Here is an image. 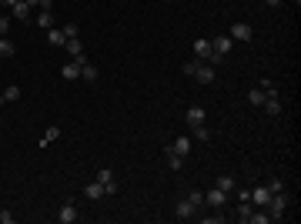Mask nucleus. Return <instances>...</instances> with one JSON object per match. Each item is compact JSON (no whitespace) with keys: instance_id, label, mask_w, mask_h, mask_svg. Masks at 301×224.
<instances>
[{"instance_id":"nucleus-8","label":"nucleus","mask_w":301,"mask_h":224,"mask_svg":"<svg viewBox=\"0 0 301 224\" xmlns=\"http://www.w3.org/2000/svg\"><path fill=\"white\" fill-rule=\"evenodd\" d=\"M227 37H231V40H241V44H248V40L254 37V30H251L248 24H234V27L227 30Z\"/></svg>"},{"instance_id":"nucleus-33","label":"nucleus","mask_w":301,"mask_h":224,"mask_svg":"<svg viewBox=\"0 0 301 224\" xmlns=\"http://www.w3.org/2000/svg\"><path fill=\"white\" fill-rule=\"evenodd\" d=\"M57 137H60V131H57V127H50V131L44 134V141H40V144H50V141H57Z\"/></svg>"},{"instance_id":"nucleus-38","label":"nucleus","mask_w":301,"mask_h":224,"mask_svg":"<svg viewBox=\"0 0 301 224\" xmlns=\"http://www.w3.org/2000/svg\"><path fill=\"white\" fill-rule=\"evenodd\" d=\"M0 3H3V7H14V3H17V0H0Z\"/></svg>"},{"instance_id":"nucleus-2","label":"nucleus","mask_w":301,"mask_h":224,"mask_svg":"<svg viewBox=\"0 0 301 224\" xmlns=\"http://www.w3.org/2000/svg\"><path fill=\"white\" fill-rule=\"evenodd\" d=\"M231 47H234V40L227 37V34H221V37L211 40V50H214V64L218 60H225V54H231Z\"/></svg>"},{"instance_id":"nucleus-26","label":"nucleus","mask_w":301,"mask_h":224,"mask_svg":"<svg viewBox=\"0 0 301 224\" xmlns=\"http://www.w3.org/2000/svg\"><path fill=\"white\" fill-rule=\"evenodd\" d=\"M248 100H251L254 107H261V104H264V91H261V87H254V91L248 94Z\"/></svg>"},{"instance_id":"nucleus-37","label":"nucleus","mask_w":301,"mask_h":224,"mask_svg":"<svg viewBox=\"0 0 301 224\" xmlns=\"http://www.w3.org/2000/svg\"><path fill=\"white\" fill-rule=\"evenodd\" d=\"M37 7L40 10H54V0H37Z\"/></svg>"},{"instance_id":"nucleus-3","label":"nucleus","mask_w":301,"mask_h":224,"mask_svg":"<svg viewBox=\"0 0 301 224\" xmlns=\"http://www.w3.org/2000/svg\"><path fill=\"white\" fill-rule=\"evenodd\" d=\"M194 57H198V60H207V64H214V50H211V40H204V37H198V40H194Z\"/></svg>"},{"instance_id":"nucleus-4","label":"nucleus","mask_w":301,"mask_h":224,"mask_svg":"<svg viewBox=\"0 0 301 224\" xmlns=\"http://www.w3.org/2000/svg\"><path fill=\"white\" fill-rule=\"evenodd\" d=\"M194 80H198V84H211V80H214V64H207V60H198Z\"/></svg>"},{"instance_id":"nucleus-31","label":"nucleus","mask_w":301,"mask_h":224,"mask_svg":"<svg viewBox=\"0 0 301 224\" xmlns=\"http://www.w3.org/2000/svg\"><path fill=\"white\" fill-rule=\"evenodd\" d=\"M268 191H271V194H278V191H284V181H281V177H275V181H268Z\"/></svg>"},{"instance_id":"nucleus-29","label":"nucleus","mask_w":301,"mask_h":224,"mask_svg":"<svg viewBox=\"0 0 301 224\" xmlns=\"http://www.w3.org/2000/svg\"><path fill=\"white\" fill-rule=\"evenodd\" d=\"M191 131H194V137H198V141H207V137H211V131H207L204 124H198V127H191Z\"/></svg>"},{"instance_id":"nucleus-16","label":"nucleus","mask_w":301,"mask_h":224,"mask_svg":"<svg viewBox=\"0 0 301 224\" xmlns=\"http://www.w3.org/2000/svg\"><path fill=\"white\" fill-rule=\"evenodd\" d=\"M14 100H20V87H17V84H10L7 91L0 94V104H14Z\"/></svg>"},{"instance_id":"nucleus-27","label":"nucleus","mask_w":301,"mask_h":224,"mask_svg":"<svg viewBox=\"0 0 301 224\" xmlns=\"http://www.w3.org/2000/svg\"><path fill=\"white\" fill-rule=\"evenodd\" d=\"M258 87H261V91H264V97H278V87H275L271 80H261Z\"/></svg>"},{"instance_id":"nucleus-14","label":"nucleus","mask_w":301,"mask_h":224,"mask_svg":"<svg viewBox=\"0 0 301 224\" xmlns=\"http://www.w3.org/2000/svg\"><path fill=\"white\" fill-rule=\"evenodd\" d=\"M47 40H50V47H64V44H67V37H64L60 27H50V30H47Z\"/></svg>"},{"instance_id":"nucleus-34","label":"nucleus","mask_w":301,"mask_h":224,"mask_svg":"<svg viewBox=\"0 0 301 224\" xmlns=\"http://www.w3.org/2000/svg\"><path fill=\"white\" fill-rule=\"evenodd\" d=\"M7 30H10V17L3 14V17H0V37H7Z\"/></svg>"},{"instance_id":"nucleus-24","label":"nucleus","mask_w":301,"mask_h":224,"mask_svg":"<svg viewBox=\"0 0 301 224\" xmlns=\"http://www.w3.org/2000/svg\"><path fill=\"white\" fill-rule=\"evenodd\" d=\"M251 211H254L251 201H241V204H238V221H248V218H251Z\"/></svg>"},{"instance_id":"nucleus-35","label":"nucleus","mask_w":301,"mask_h":224,"mask_svg":"<svg viewBox=\"0 0 301 224\" xmlns=\"http://www.w3.org/2000/svg\"><path fill=\"white\" fill-rule=\"evenodd\" d=\"M194 71H198V57H194V60H188V64H184V74H188V77H194Z\"/></svg>"},{"instance_id":"nucleus-10","label":"nucleus","mask_w":301,"mask_h":224,"mask_svg":"<svg viewBox=\"0 0 301 224\" xmlns=\"http://www.w3.org/2000/svg\"><path fill=\"white\" fill-rule=\"evenodd\" d=\"M225 201H227V194H225V191H218V187H211V191L204 194V204H211L214 211H221V207H225Z\"/></svg>"},{"instance_id":"nucleus-20","label":"nucleus","mask_w":301,"mask_h":224,"mask_svg":"<svg viewBox=\"0 0 301 224\" xmlns=\"http://www.w3.org/2000/svg\"><path fill=\"white\" fill-rule=\"evenodd\" d=\"M34 20H37V27H47V30H50V27H54V10H40Z\"/></svg>"},{"instance_id":"nucleus-39","label":"nucleus","mask_w":301,"mask_h":224,"mask_svg":"<svg viewBox=\"0 0 301 224\" xmlns=\"http://www.w3.org/2000/svg\"><path fill=\"white\" fill-rule=\"evenodd\" d=\"M264 3H268V7H278V3H281V0H264Z\"/></svg>"},{"instance_id":"nucleus-9","label":"nucleus","mask_w":301,"mask_h":224,"mask_svg":"<svg viewBox=\"0 0 301 224\" xmlns=\"http://www.w3.org/2000/svg\"><path fill=\"white\" fill-rule=\"evenodd\" d=\"M64 50H67V54L74 57L77 64H87V54H84V47H80V40H77V37H71V40H67V44H64Z\"/></svg>"},{"instance_id":"nucleus-19","label":"nucleus","mask_w":301,"mask_h":224,"mask_svg":"<svg viewBox=\"0 0 301 224\" xmlns=\"http://www.w3.org/2000/svg\"><path fill=\"white\" fill-rule=\"evenodd\" d=\"M80 67H84V64H77V60H71V64H64V71H60V74L67 77V80H77V77H80Z\"/></svg>"},{"instance_id":"nucleus-30","label":"nucleus","mask_w":301,"mask_h":224,"mask_svg":"<svg viewBox=\"0 0 301 224\" xmlns=\"http://www.w3.org/2000/svg\"><path fill=\"white\" fill-rule=\"evenodd\" d=\"M248 221H251V224H268L271 218H268V211H261V214H254V211H251V218H248Z\"/></svg>"},{"instance_id":"nucleus-1","label":"nucleus","mask_w":301,"mask_h":224,"mask_svg":"<svg viewBox=\"0 0 301 224\" xmlns=\"http://www.w3.org/2000/svg\"><path fill=\"white\" fill-rule=\"evenodd\" d=\"M264 211H268V218H271V221H281L284 211H288V194H284V191L271 194V198H268V204H264Z\"/></svg>"},{"instance_id":"nucleus-25","label":"nucleus","mask_w":301,"mask_h":224,"mask_svg":"<svg viewBox=\"0 0 301 224\" xmlns=\"http://www.w3.org/2000/svg\"><path fill=\"white\" fill-rule=\"evenodd\" d=\"M188 201L201 211V207H204V194H201V191H188Z\"/></svg>"},{"instance_id":"nucleus-17","label":"nucleus","mask_w":301,"mask_h":224,"mask_svg":"<svg viewBox=\"0 0 301 224\" xmlns=\"http://www.w3.org/2000/svg\"><path fill=\"white\" fill-rule=\"evenodd\" d=\"M188 124H191V127L204 124V107H188Z\"/></svg>"},{"instance_id":"nucleus-21","label":"nucleus","mask_w":301,"mask_h":224,"mask_svg":"<svg viewBox=\"0 0 301 224\" xmlns=\"http://www.w3.org/2000/svg\"><path fill=\"white\" fill-rule=\"evenodd\" d=\"M14 54H17L14 40H10V37H0V57H14Z\"/></svg>"},{"instance_id":"nucleus-7","label":"nucleus","mask_w":301,"mask_h":224,"mask_svg":"<svg viewBox=\"0 0 301 224\" xmlns=\"http://www.w3.org/2000/svg\"><path fill=\"white\" fill-rule=\"evenodd\" d=\"M248 198H251V204H254V207H264V204H268V198H271V191H268V184L251 187V191H248Z\"/></svg>"},{"instance_id":"nucleus-32","label":"nucleus","mask_w":301,"mask_h":224,"mask_svg":"<svg viewBox=\"0 0 301 224\" xmlns=\"http://www.w3.org/2000/svg\"><path fill=\"white\" fill-rule=\"evenodd\" d=\"M60 30H64V37H67V40H71V37H77V24H64Z\"/></svg>"},{"instance_id":"nucleus-12","label":"nucleus","mask_w":301,"mask_h":224,"mask_svg":"<svg viewBox=\"0 0 301 224\" xmlns=\"http://www.w3.org/2000/svg\"><path fill=\"white\" fill-rule=\"evenodd\" d=\"M164 157H168V164H171V171H181V168H184V157H181V154H177V150L171 148V144H168V148H164Z\"/></svg>"},{"instance_id":"nucleus-13","label":"nucleus","mask_w":301,"mask_h":224,"mask_svg":"<svg viewBox=\"0 0 301 224\" xmlns=\"http://www.w3.org/2000/svg\"><path fill=\"white\" fill-rule=\"evenodd\" d=\"M10 17L14 20H30V7H27L24 0H17V3L10 7Z\"/></svg>"},{"instance_id":"nucleus-36","label":"nucleus","mask_w":301,"mask_h":224,"mask_svg":"<svg viewBox=\"0 0 301 224\" xmlns=\"http://www.w3.org/2000/svg\"><path fill=\"white\" fill-rule=\"evenodd\" d=\"M0 224H14V214H10V211H0Z\"/></svg>"},{"instance_id":"nucleus-15","label":"nucleus","mask_w":301,"mask_h":224,"mask_svg":"<svg viewBox=\"0 0 301 224\" xmlns=\"http://www.w3.org/2000/svg\"><path fill=\"white\" fill-rule=\"evenodd\" d=\"M214 187H218V191H225V194H231L238 184H234V177H231V174H221V177L214 181Z\"/></svg>"},{"instance_id":"nucleus-41","label":"nucleus","mask_w":301,"mask_h":224,"mask_svg":"<svg viewBox=\"0 0 301 224\" xmlns=\"http://www.w3.org/2000/svg\"><path fill=\"white\" fill-rule=\"evenodd\" d=\"M0 17H3V14H0Z\"/></svg>"},{"instance_id":"nucleus-23","label":"nucleus","mask_w":301,"mask_h":224,"mask_svg":"<svg viewBox=\"0 0 301 224\" xmlns=\"http://www.w3.org/2000/svg\"><path fill=\"white\" fill-rule=\"evenodd\" d=\"M80 80H87V84L97 80V67H94V64H84V67H80Z\"/></svg>"},{"instance_id":"nucleus-11","label":"nucleus","mask_w":301,"mask_h":224,"mask_svg":"<svg viewBox=\"0 0 301 224\" xmlns=\"http://www.w3.org/2000/svg\"><path fill=\"white\" fill-rule=\"evenodd\" d=\"M84 198H87V201H100V198H104V184H100V181L84 184Z\"/></svg>"},{"instance_id":"nucleus-28","label":"nucleus","mask_w":301,"mask_h":224,"mask_svg":"<svg viewBox=\"0 0 301 224\" xmlns=\"http://www.w3.org/2000/svg\"><path fill=\"white\" fill-rule=\"evenodd\" d=\"M97 181H100V184L114 181V171H111V168H100V171H97Z\"/></svg>"},{"instance_id":"nucleus-6","label":"nucleus","mask_w":301,"mask_h":224,"mask_svg":"<svg viewBox=\"0 0 301 224\" xmlns=\"http://www.w3.org/2000/svg\"><path fill=\"white\" fill-rule=\"evenodd\" d=\"M174 214H177L181 221H191V218H198V207L191 204L188 198H181V201H177V207H174Z\"/></svg>"},{"instance_id":"nucleus-22","label":"nucleus","mask_w":301,"mask_h":224,"mask_svg":"<svg viewBox=\"0 0 301 224\" xmlns=\"http://www.w3.org/2000/svg\"><path fill=\"white\" fill-rule=\"evenodd\" d=\"M264 111L271 114V117H275V114H281V104H278V97H264V104H261Z\"/></svg>"},{"instance_id":"nucleus-5","label":"nucleus","mask_w":301,"mask_h":224,"mask_svg":"<svg viewBox=\"0 0 301 224\" xmlns=\"http://www.w3.org/2000/svg\"><path fill=\"white\" fill-rule=\"evenodd\" d=\"M77 218H80V211H77V204H74V201H67V204H64L60 211H57V221H60V224H74Z\"/></svg>"},{"instance_id":"nucleus-40","label":"nucleus","mask_w":301,"mask_h":224,"mask_svg":"<svg viewBox=\"0 0 301 224\" xmlns=\"http://www.w3.org/2000/svg\"><path fill=\"white\" fill-rule=\"evenodd\" d=\"M24 3H27V7H37V0H24Z\"/></svg>"},{"instance_id":"nucleus-18","label":"nucleus","mask_w":301,"mask_h":224,"mask_svg":"<svg viewBox=\"0 0 301 224\" xmlns=\"http://www.w3.org/2000/svg\"><path fill=\"white\" fill-rule=\"evenodd\" d=\"M171 148L177 150V154H181V157H188V154H191V137H188V134H184V137H177V141H174V144H171Z\"/></svg>"}]
</instances>
